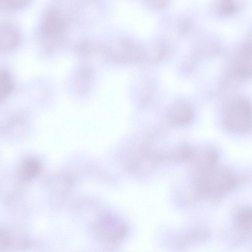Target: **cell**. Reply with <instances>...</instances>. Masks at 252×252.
Masks as SVG:
<instances>
[{
    "label": "cell",
    "mask_w": 252,
    "mask_h": 252,
    "mask_svg": "<svg viewBox=\"0 0 252 252\" xmlns=\"http://www.w3.org/2000/svg\"><path fill=\"white\" fill-rule=\"evenodd\" d=\"M246 180V177L237 176L231 169L216 164L210 168L195 171L193 191L197 197L217 201Z\"/></svg>",
    "instance_id": "obj_1"
},
{
    "label": "cell",
    "mask_w": 252,
    "mask_h": 252,
    "mask_svg": "<svg viewBox=\"0 0 252 252\" xmlns=\"http://www.w3.org/2000/svg\"><path fill=\"white\" fill-rule=\"evenodd\" d=\"M222 117L225 126L233 132L244 133L251 129V105L246 98L237 97L229 101Z\"/></svg>",
    "instance_id": "obj_2"
},
{
    "label": "cell",
    "mask_w": 252,
    "mask_h": 252,
    "mask_svg": "<svg viewBox=\"0 0 252 252\" xmlns=\"http://www.w3.org/2000/svg\"><path fill=\"white\" fill-rule=\"evenodd\" d=\"M93 228L96 235L102 240L115 244L123 240L127 228L118 217L111 215H103L96 220Z\"/></svg>",
    "instance_id": "obj_3"
},
{
    "label": "cell",
    "mask_w": 252,
    "mask_h": 252,
    "mask_svg": "<svg viewBox=\"0 0 252 252\" xmlns=\"http://www.w3.org/2000/svg\"><path fill=\"white\" fill-rule=\"evenodd\" d=\"M168 122L174 126L190 123L193 119L194 112L187 104L178 103L171 106L166 113Z\"/></svg>",
    "instance_id": "obj_4"
},
{
    "label": "cell",
    "mask_w": 252,
    "mask_h": 252,
    "mask_svg": "<svg viewBox=\"0 0 252 252\" xmlns=\"http://www.w3.org/2000/svg\"><path fill=\"white\" fill-rule=\"evenodd\" d=\"M252 212L251 207L246 206L237 210L234 216V224L241 238L251 236Z\"/></svg>",
    "instance_id": "obj_5"
},
{
    "label": "cell",
    "mask_w": 252,
    "mask_h": 252,
    "mask_svg": "<svg viewBox=\"0 0 252 252\" xmlns=\"http://www.w3.org/2000/svg\"><path fill=\"white\" fill-rule=\"evenodd\" d=\"M218 160V154L213 150L194 151L189 162L195 171L210 168L216 164Z\"/></svg>",
    "instance_id": "obj_6"
},
{
    "label": "cell",
    "mask_w": 252,
    "mask_h": 252,
    "mask_svg": "<svg viewBox=\"0 0 252 252\" xmlns=\"http://www.w3.org/2000/svg\"><path fill=\"white\" fill-rule=\"evenodd\" d=\"M19 32L12 26H0V51L7 52L14 49L19 43Z\"/></svg>",
    "instance_id": "obj_7"
},
{
    "label": "cell",
    "mask_w": 252,
    "mask_h": 252,
    "mask_svg": "<svg viewBox=\"0 0 252 252\" xmlns=\"http://www.w3.org/2000/svg\"><path fill=\"white\" fill-rule=\"evenodd\" d=\"M251 48L247 47L240 53L236 60L234 70L235 73L243 78L250 77L252 73Z\"/></svg>",
    "instance_id": "obj_8"
},
{
    "label": "cell",
    "mask_w": 252,
    "mask_h": 252,
    "mask_svg": "<svg viewBox=\"0 0 252 252\" xmlns=\"http://www.w3.org/2000/svg\"><path fill=\"white\" fill-rule=\"evenodd\" d=\"M210 236L208 229L199 227L190 230L185 235L181 237L176 243L177 247L182 248L187 245L201 242L207 240Z\"/></svg>",
    "instance_id": "obj_9"
},
{
    "label": "cell",
    "mask_w": 252,
    "mask_h": 252,
    "mask_svg": "<svg viewBox=\"0 0 252 252\" xmlns=\"http://www.w3.org/2000/svg\"><path fill=\"white\" fill-rule=\"evenodd\" d=\"M41 165L35 159L30 158L25 161L21 168L22 177L24 180H30L36 176L40 172Z\"/></svg>",
    "instance_id": "obj_10"
},
{
    "label": "cell",
    "mask_w": 252,
    "mask_h": 252,
    "mask_svg": "<svg viewBox=\"0 0 252 252\" xmlns=\"http://www.w3.org/2000/svg\"><path fill=\"white\" fill-rule=\"evenodd\" d=\"M13 88L12 78L9 73L0 69V103L9 95Z\"/></svg>",
    "instance_id": "obj_11"
},
{
    "label": "cell",
    "mask_w": 252,
    "mask_h": 252,
    "mask_svg": "<svg viewBox=\"0 0 252 252\" xmlns=\"http://www.w3.org/2000/svg\"><path fill=\"white\" fill-rule=\"evenodd\" d=\"M8 243V239L6 235L0 231V249L4 248Z\"/></svg>",
    "instance_id": "obj_12"
}]
</instances>
